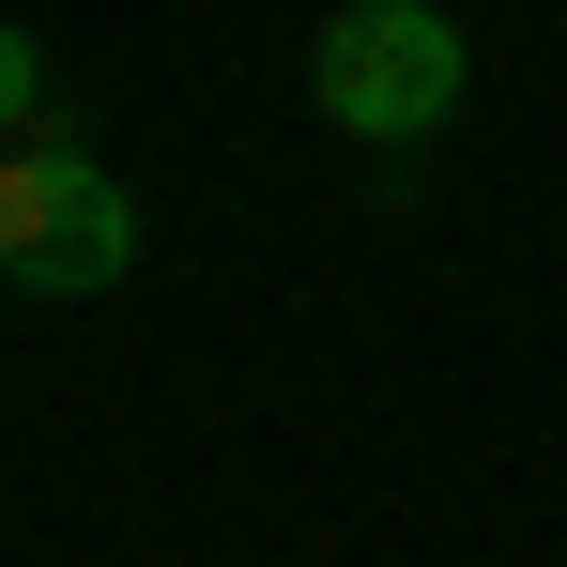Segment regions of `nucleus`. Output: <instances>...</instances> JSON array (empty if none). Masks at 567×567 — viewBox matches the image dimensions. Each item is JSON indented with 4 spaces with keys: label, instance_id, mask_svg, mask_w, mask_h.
<instances>
[{
    "label": "nucleus",
    "instance_id": "obj_4",
    "mask_svg": "<svg viewBox=\"0 0 567 567\" xmlns=\"http://www.w3.org/2000/svg\"><path fill=\"white\" fill-rule=\"evenodd\" d=\"M0 291H16V277H0Z\"/></svg>",
    "mask_w": 567,
    "mask_h": 567
},
{
    "label": "nucleus",
    "instance_id": "obj_3",
    "mask_svg": "<svg viewBox=\"0 0 567 567\" xmlns=\"http://www.w3.org/2000/svg\"><path fill=\"white\" fill-rule=\"evenodd\" d=\"M0 138H47V47L0 16Z\"/></svg>",
    "mask_w": 567,
    "mask_h": 567
},
{
    "label": "nucleus",
    "instance_id": "obj_2",
    "mask_svg": "<svg viewBox=\"0 0 567 567\" xmlns=\"http://www.w3.org/2000/svg\"><path fill=\"white\" fill-rule=\"evenodd\" d=\"M461 31L430 16V0H338V31H322V62H307V93H322V123L338 138H369V154H399V138H430L445 107H461Z\"/></svg>",
    "mask_w": 567,
    "mask_h": 567
},
{
    "label": "nucleus",
    "instance_id": "obj_1",
    "mask_svg": "<svg viewBox=\"0 0 567 567\" xmlns=\"http://www.w3.org/2000/svg\"><path fill=\"white\" fill-rule=\"evenodd\" d=\"M123 261H138L123 169H93L62 123L16 138V154H0V277L16 291H123Z\"/></svg>",
    "mask_w": 567,
    "mask_h": 567
}]
</instances>
